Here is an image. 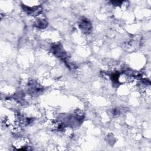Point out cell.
<instances>
[{
    "label": "cell",
    "instance_id": "1",
    "mask_svg": "<svg viewBox=\"0 0 151 151\" xmlns=\"http://www.w3.org/2000/svg\"><path fill=\"white\" fill-rule=\"evenodd\" d=\"M80 28L84 33H90L91 30V25L90 22L86 18L81 19L80 23Z\"/></svg>",
    "mask_w": 151,
    "mask_h": 151
},
{
    "label": "cell",
    "instance_id": "2",
    "mask_svg": "<svg viewBox=\"0 0 151 151\" xmlns=\"http://www.w3.org/2000/svg\"><path fill=\"white\" fill-rule=\"evenodd\" d=\"M14 145L18 150H27L28 147V142L26 141L24 139H20L15 141Z\"/></svg>",
    "mask_w": 151,
    "mask_h": 151
},
{
    "label": "cell",
    "instance_id": "3",
    "mask_svg": "<svg viewBox=\"0 0 151 151\" xmlns=\"http://www.w3.org/2000/svg\"><path fill=\"white\" fill-rule=\"evenodd\" d=\"M35 26H36L37 28L42 29V28H45L47 26L48 23H47V21H46L45 19L39 18V19H38L35 21Z\"/></svg>",
    "mask_w": 151,
    "mask_h": 151
}]
</instances>
